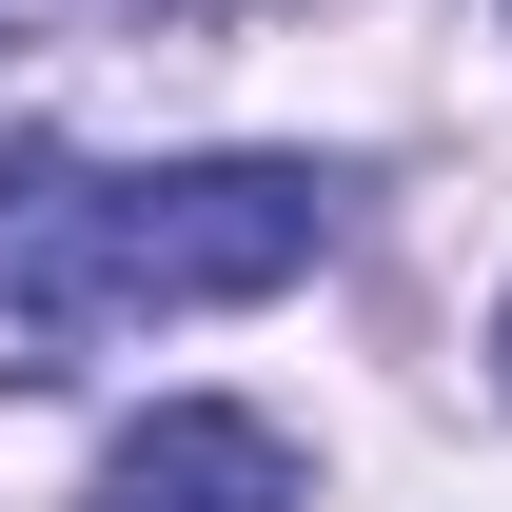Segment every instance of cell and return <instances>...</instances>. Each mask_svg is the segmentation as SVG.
Returning <instances> with one entry per match:
<instances>
[{"instance_id":"6da1fadb","label":"cell","mask_w":512,"mask_h":512,"mask_svg":"<svg viewBox=\"0 0 512 512\" xmlns=\"http://www.w3.org/2000/svg\"><path fill=\"white\" fill-rule=\"evenodd\" d=\"M335 256L316 158H158L79 178L60 138H0V375H79L119 316H237Z\"/></svg>"},{"instance_id":"7a4b0ae2","label":"cell","mask_w":512,"mask_h":512,"mask_svg":"<svg viewBox=\"0 0 512 512\" xmlns=\"http://www.w3.org/2000/svg\"><path fill=\"white\" fill-rule=\"evenodd\" d=\"M99 493H119V512H296V434L178 394V414H138V434L99 453Z\"/></svg>"},{"instance_id":"3957f363","label":"cell","mask_w":512,"mask_h":512,"mask_svg":"<svg viewBox=\"0 0 512 512\" xmlns=\"http://www.w3.org/2000/svg\"><path fill=\"white\" fill-rule=\"evenodd\" d=\"M493 375H512V316H493Z\"/></svg>"}]
</instances>
